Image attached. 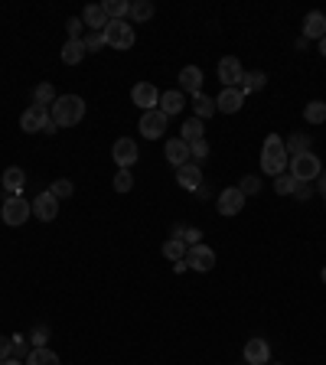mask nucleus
Wrapping results in <instances>:
<instances>
[{
	"instance_id": "obj_47",
	"label": "nucleus",
	"mask_w": 326,
	"mask_h": 365,
	"mask_svg": "<svg viewBox=\"0 0 326 365\" xmlns=\"http://www.w3.org/2000/svg\"><path fill=\"white\" fill-rule=\"evenodd\" d=\"M186 258H183V261H176V265H173V271H176V274H183V271H186Z\"/></svg>"
},
{
	"instance_id": "obj_36",
	"label": "nucleus",
	"mask_w": 326,
	"mask_h": 365,
	"mask_svg": "<svg viewBox=\"0 0 326 365\" xmlns=\"http://www.w3.org/2000/svg\"><path fill=\"white\" fill-rule=\"evenodd\" d=\"M50 192L56 196V199H69L72 192H76V186H72V179H56L50 186Z\"/></svg>"
},
{
	"instance_id": "obj_49",
	"label": "nucleus",
	"mask_w": 326,
	"mask_h": 365,
	"mask_svg": "<svg viewBox=\"0 0 326 365\" xmlns=\"http://www.w3.org/2000/svg\"><path fill=\"white\" fill-rule=\"evenodd\" d=\"M320 56H323V59H326V36L320 39Z\"/></svg>"
},
{
	"instance_id": "obj_6",
	"label": "nucleus",
	"mask_w": 326,
	"mask_h": 365,
	"mask_svg": "<svg viewBox=\"0 0 326 365\" xmlns=\"http://www.w3.org/2000/svg\"><path fill=\"white\" fill-rule=\"evenodd\" d=\"M111 157H114V164L121 166V170H131V166L140 160V151H138V140H131V137H118L114 140V147H111Z\"/></svg>"
},
{
	"instance_id": "obj_53",
	"label": "nucleus",
	"mask_w": 326,
	"mask_h": 365,
	"mask_svg": "<svg viewBox=\"0 0 326 365\" xmlns=\"http://www.w3.org/2000/svg\"><path fill=\"white\" fill-rule=\"evenodd\" d=\"M268 365H271V362H268Z\"/></svg>"
},
{
	"instance_id": "obj_32",
	"label": "nucleus",
	"mask_w": 326,
	"mask_h": 365,
	"mask_svg": "<svg viewBox=\"0 0 326 365\" xmlns=\"http://www.w3.org/2000/svg\"><path fill=\"white\" fill-rule=\"evenodd\" d=\"M303 118H307V124H323L326 121V101H310V104L303 108Z\"/></svg>"
},
{
	"instance_id": "obj_39",
	"label": "nucleus",
	"mask_w": 326,
	"mask_h": 365,
	"mask_svg": "<svg viewBox=\"0 0 326 365\" xmlns=\"http://www.w3.org/2000/svg\"><path fill=\"white\" fill-rule=\"evenodd\" d=\"M131 186H134L131 170H118V177H114V189H118V192H131Z\"/></svg>"
},
{
	"instance_id": "obj_40",
	"label": "nucleus",
	"mask_w": 326,
	"mask_h": 365,
	"mask_svg": "<svg viewBox=\"0 0 326 365\" xmlns=\"http://www.w3.org/2000/svg\"><path fill=\"white\" fill-rule=\"evenodd\" d=\"M239 189L245 192V199H248V196H254V192H261V179L258 177H241Z\"/></svg>"
},
{
	"instance_id": "obj_28",
	"label": "nucleus",
	"mask_w": 326,
	"mask_h": 365,
	"mask_svg": "<svg viewBox=\"0 0 326 365\" xmlns=\"http://www.w3.org/2000/svg\"><path fill=\"white\" fill-rule=\"evenodd\" d=\"M215 114V98H209V95H196L193 98V118H213Z\"/></svg>"
},
{
	"instance_id": "obj_17",
	"label": "nucleus",
	"mask_w": 326,
	"mask_h": 365,
	"mask_svg": "<svg viewBox=\"0 0 326 365\" xmlns=\"http://www.w3.org/2000/svg\"><path fill=\"white\" fill-rule=\"evenodd\" d=\"M307 43L310 39H323L326 36V13L320 10H310L307 16H303V33H301Z\"/></svg>"
},
{
	"instance_id": "obj_24",
	"label": "nucleus",
	"mask_w": 326,
	"mask_h": 365,
	"mask_svg": "<svg viewBox=\"0 0 326 365\" xmlns=\"http://www.w3.org/2000/svg\"><path fill=\"white\" fill-rule=\"evenodd\" d=\"M310 147H314V137H310V134H290V137L284 140V151H287V157L310 153Z\"/></svg>"
},
{
	"instance_id": "obj_21",
	"label": "nucleus",
	"mask_w": 326,
	"mask_h": 365,
	"mask_svg": "<svg viewBox=\"0 0 326 365\" xmlns=\"http://www.w3.org/2000/svg\"><path fill=\"white\" fill-rule=\"evenodd\" d=\"M82 23H85L88 30L101 33V30L108 26V13H105V7H101V3H88L85 13H82Z\"/></svg>"
},
{
	"instance_id": "obj_14",
	"label": "nucleus",
	"mask_w": 326,
	"mask_h": 365,
	"mask_svg": "<svg viewBox=\"0 0 326 365\" xmlns=\"http://www.w3.org/2000/svg\"><path fill=\"white\" fill-rule=\"evenodd\" d=\"M180 91L189 95V98L202 95V69L199 65H183V69H180Z\"/></svg>"
},
{
	"instance_id": "obj_29",
	"label": "nucleus",
	"mask_w": 326,
	"mask_h": 365,
	"mask_svg": "<svg viewBox=\"0 0 326 365\" xmlns=\"http://www.w3.org/2000/svg\"><path fill=\"white\" fill-rule=\"evenodd\" d=\"M26 365H63V362H59V355L52 353V349H30Z\"/></svg>"
},
{
	"instance_id": "obj_45",
	"label": "nucleus",
	"mask_w": 326,
	"mask_h": 365,
	"mask_svg": "<svg viewBox=\"0 0 326 365\" xmlns=\"http://www.w3.org/2000/svg\"><path fill=\"white\" fill-rule=\"evenodd\" d=\"M7 359H13V340L0 336V362H7Z\"/></svg>"
},
{
	"instance_id": "obj_13",
	"label": "nucleus",
	"mask_w": 326,
	"mask_h": 365,
	"mask_svg": "<svg viewBox=\"0 0 326 365\" xmlns=\"http://www.w3.org/2000/svg\"><path fill=\"white\" fill-rule=\"evenodd\" d=\"M241 355H245V365H268L271 362V346H268V340L254 336V340L245 342Z\"/></svg>"
},
{
	"instance_id": "obj_42",
	"label": "nucleus",
	"mask_w": 326,
	"mask_h": 365,
	"mask_svg": "<svg viewBox=\"0 0 326 365\" xmlns=\"http://www.w3.org/2000/svg\"><path fill=\"white\" fill-rule=\"evenodd\" d=\"M82 16H72V20H65V30H69V39H82Z\"/></svg>"
},
{
	"instance_id": "obj_20",
	"label": "nucleus",
	"mask_w": 326,
	"mask_h": 365,
	"mask_svg": "<svg viewBox=\"0 0 326 365\" xmlns=\"http://www.w3.org/2000/svg\"><path fill=\"white\" fill-rule=\"evenodd\" d=\"M176 183H180L183 189H189V192L199 189L202 186V166H196V164L180 166V170H176Z\"/></svg>"
},
{
	"instance_id": "obj_2",
	"label": "nucleus",
	"mask_w": 326,
	"mask_h": 365,
	"mask_svg": "<svg viewBox=\"0 0 326 365\" xmlns=\"http://www.w3.org/2000/svg\"><path fill=\"white\" fill-rule=\"evenodd\" d=\"M287 164H290V157L284 151V137L268 134V140H264V147H261V170L274 179L281 173H287Z\"/></svg>"
},
{
	"instance_id": "obj_15",
	"label": "nucleus",
	"mask_w": 326,
	"mask_h": 365,
	"mask_svg": "<svg viewBox=\"0 0 326 365\" xmlns=\"http://www.w3.org/2000/svg\"><path fill=\"white\" fill-rule=\"evenodd\" d=\"M30 206H33V215H36L39 222H52V219L59 215V199L52 196L50 189H46V192H39V196L30 202Z\"/></svg>"
},
{
	"instance_id": "obj_10",
	"label": "nucleus",
	"mask_w": 326,
	"mask_h": 365,
	"mask_svg": "<svg viewBox=\"0 0 326 365\" xmlns=\"http://www.w3.org/2000/svg\"><path fill=\"white\" fill-rule=\"evenodd\" d=\"M215 209H219V215H239L241 209H245V192H241L239 186H228L219 192V202H215Z\"/></svg>"
},
{
	"instance_id": "obj_12",
	"label": "nucleus",
	"mask_w": 326,
	"mask_h": 365,
	"mask_svg": "<svg viewBox=\"0 0 326 365\" xmlns=\"http://www.w3.org/2000/svg\"><path fill=\"white\" fill-rule=\"evenodd\" d=\"M131 101L138 104L140 111H153V108L160 104V91H157V85H151V82H138V85L131 89Z\"/></svg>"
},
{
	"instance_id": "obj_37",
	"label": "nucleus",
	"mask_w": 326,
	"mask_h": 365,
	"mask_svg": "<svg viewBox=\"0 0 326 365\" xmlns=\"http://www.w3.org/2000/svg\"><path fill=\"white\" fill-rule=\"evenodd\" d=\"M274 192L277 196H290V192H294V177H290V173L274 177Z\"/></svg>"
},
{
	"instance_id": "obj_11",
	"label": "nucleus",
	"mask_w": 326,
	"mask_h": 365,
	"mask_svg": "<svg viewBox=\"0 0 326 365\" xmlns=\"http://www.w3.org/2000/svg\"><path fill=\"white\" fill-rule=\"evenodd\" d=\"M241 78H245V69L235 56H226L222 63H219V82L226 85V89H241Z\"/></svg>"
},
{
	"instance_id": "obj_23",
	"label": "nucleus",
	"mask_w": 326,
	"mask_h": 365,
	"mask_svg": "<svg viewBox=\"0 0 326 365\" xmlns=\"http://www.w3.org/2000/svg\"><path fill=\"white\" fill-rule=\"evenodd\" d=\"M85 43H82V39H69V43H65L63 46V52H59V59H63L65 65H78L82 63V59H85Z\"/></svg>"
},
{
	"instance_id": "obj_19",
	"label": "nucleus",
	"mask_w": 326,
	"mask_h": 365,
	"mask_svg": "<svg viewBox=\"0 0 326 365\" xmlns=\"http://www.w3.org/2000/svg\"><path fill=\"white\" fill-rule=\"evenodd\" d=\"M0 183H3V189H7V196H23L26 173L20 170V166H7V170H3V177H0Z\"/></svg>"
},
{
	"instance_id": "obj_52",
	"label": "nucleus",
	"mask_w": 326,
	"mask_h": 365,
	"mask_svg": "<svg viewBox=\"0 0 326 365\" xmlns=\"http://www.w3.org/2000/svg\"><path fill=\"white\" fill-rule=\"evenodd\" d=\"M323 199H326V196H323Z\"/></svg>"
},
{
	"instance_id": "obj_5",
	"label": "nucleus",
	"mask_w": 326,
	"mask_h": 365,
	"mask_svg": "<svg viewBox=\"0 0 326 365\" xmlns=\"http://www.w3.org/2000/svg\"><path fill=\"white\" fill-rule=\"evenodd\" d=\"M33 215V206L23 199V196H7L3 199V209H0V219L7 222L10 228H20L26 225V219Z\"/></svg>"
},
{
	"instance_id": "obj_8",
	"label": "nucleus",
	"mask_w": 326,
	"mask_h": 365,
	"mask_svg": "<svg viewBox=\"0 0 326 365\" xmlns=\"http://www.w3.org/2000/svg\"><path fill=\"white\" fill-rule=\"evenodd\" d=\"M46 124H50V108H43V104H30L20 114V131H26V134H36Z\"/></svg>"
},
{
	"instance_id": "obj_50",
	"label": "nucleus",
	"mask_w": 326,
	"mask_h": 365,
	"mask_svg": "<svg viewBox=\"0 0 326 365\" xmlns=\"http://www.w3.org/2000/svg\"><path fill=\"white\" fill-rule=\"evenodd\" d=\"M0 365H26V362H20V359H7V362H0Z\"/></svg>"
},
{
	"instance_id": "obj_35",
	"label": "nucleus",
	"mask_w": 326,
	"mask_h": 365,
	"mask_svg": "<svg viewBox=\"0 0 326 365\" xmlns=\"http://www.w3.org/2000/svg\"><path fill=\"white\" fill-rule=\"evenodd\" d=\"M209 151H213V147H209V140L206 137L196 140V144H189V157H193V164L196 166H202L206 160H209Z\"/></svg>"
},
{
	"instance_id": "obj_1",
	"label": "nucleus",
	"mask_w": 326,
	"mask_h": 365,
	"mask_svg": "<svg viewBox=\"0 0 326 365\" xmlns=\"http://www.w3.org/2000/svg\"><path fill=\"white\" fill-rule=\"evenodd\" d=\"M50 118L59 127L82 124V121H85V98H78V95H59L56 104L50 108Z\"/></svg>"
},
{
	"instance_id": "obj_51",
	"label": "nucleus",
	"mask_w": 326,
	"mask_h": 365,
	"mask_svg": "<svg viewBox=\"0 0 326 365\" xmlns=\"http://www.w3.org/2000/svg\"><path fill=\"white\" fill-rule=\"evenodd\" d=\"M320 277H323V284H326V267H323V274H320Z\"/></svg>"
},
{
	"instance_id": "obj_34",
	"label": "nucleus",
	"mask_w": 326,
	"mask_h": 365,
	"mask_svg": "<svg viewBox=\"0 0 326 365\" xmlns=\"http://www.w3.org/2000/svg\"><path fill=\"white\" fill-rule=\"evenodd\" d=\"M101 7H105V13H108V20H124L127 10H131L127 0H105Z\"/></svg>"
},
{
	"instance_id": "obj_38",
	"label": "nucleus",
	"mask_w": 326,
	"mask_h": 365,
	"mask_svg": "<svg viewBox=\"0 0 326 365\" xmlns=\"http://www.w3.org/2000/svg\"><path fill=\"white\" fill-rule=\"evenodd\" d=\"M82 43H85V49H88V52L105 49V36H101V33H95V30H88L85 36H82Z\"/></svg>"
},
{
	"instance_id": "obj_25",
	"label": "nucleus",
	"mask_w": 326,
	"mask_h": 365,
	"mask_svg": "<svg viewBox=\"0 0 326 365\" xmlns=\"http://www.w3.org/2000/svg\"><path fill=\"white\" fill-rule=\"evenodd\" d=\"M127 16H131V26L144 23V20H151V16H153V3H151V0H134V3H131V10H127Z\"/></svg>"
},
{
	"instance_id": "obj_27",
	"label": "nucleus",
	"mask_w": 326,
	"mask_h": 365,
	"mask_svg": "<svg viewBox=\"0 0 326 365\" xmlns=\"http://www.w3.org/2000/svg\"><path fill=\"white\" fill-rule=\"evenodd\" d=\"M180 140H186V144L202 140V121L199 118H186V121H183V127H180Z\"/></svg>"
},
{
	"instance_id": "obj_9",
	"label": "nucleus",
	"mask_w": 326,
	"mask_h": 365,
	"mask_svg": "<svg viewBox=\"0 0 326 365\" xmlns=\"http://www.w3.org/2000/svg\"><path fill=\"white\" fill-rule=\"evenodd\" d=\"M186 265L193 267V271L206 274V271L215 267V252L209 245H193V248H186Z\"/></svg>"
},
{
	"instance_id": "obj_3",
	"label": "nucleus",
	"mask_w": 326,
	"mask_h": 365,
	"mask_svg": "<svg viewBox=\"0 0 326 365\" xmlns=\"http://www.w3.org/2000/svg\"><path fill=\"white\" fill-rule=\"evenodd\" d=\"M287 173L297 179V183H314V179H320V173H323V160H320L314 151L301 153V157H290Z\"/></svg>"
},
{
	"instance_id": "obj_18",
	"label": "nucleus",
	"mask_w": 326,
	"mask_h": 365,
	"mask_svg": "<svg viewBox=\"0 0 326 365\" xmlns=\"http://www.w3.org/2000/svg\"><path fill=\"white\" fill-rule=\"evenodd\" d=\"M241 104H245V91L241 89H222V95L215 98V111L235 114V111H241Z\"/></svg>"
},
{
	"instance_id": "obj_4",
	"label": "nucleus",
	"mask_w": 326,
	"mask_h": 365,
	"mask_svg": "<svg viewBox=\"0 0 326 365\" xmlns=\"http://www.w3.org/2000/svg\"><path fill=\"white\" fill-rule=\"evenodd\" d=\"M101 36H105V46H111V49H131L138 43V33H134L131 20H108Z\"/></svg>"
},
{
	"instance_id": "obj_7",
	"label": "nucleus",
	"mask_w": 326,
	"mask_h": 365,
	"mask_svg": "<svg viewBox=\"0 0 326 365\" xmlns=\"http://www.w3.org/2000/svg\"><path fill=\"white\" fill-rule=\"evenodd\" d=\"M166 114L160 111V108H153V111H144L140 114V134L147 140H160L163 137V131H166Z\"/></svg>"
},
{
	"instance_id": "obj_44",
	"label": "nucleus",
	"mask_w": 326,
	"mask_h": 365,
	"mask_svg": "<svg viewBox=\"0 0 326 365\" xmlns=\"http://www.w3.org/2000/svg\"><path fill=\"white\" fill-rule=\"evenodd\" d=\"M294 196H297V199H310V196H314V186H310V183H297V179H294Z\"/></svg>"
},
{
	"instance_id": "obj_26",
	"label": "nucleus",
	"mask_w": 326,
	"mask_h": 365,
	"mask_svg": "<svg viewBox=\"0 0 326 365\" xmlns=\"http://www.w3.org/2000/svg\"><path fill=\"white\" fill-rule=\"evenodd\" d=\"M56 98H59V95H56V89H52L50 82H39L36 89H33V104H43V108H52V104H56Z\"/></svg>"
},
{
	"instance_id": "obj_31",
	"label": "nucleus",
	"mask_w": 326,
	"mask_h": 365,
	"mask_svg": "<svg viewBox=\"0 0 326 365\" xmlns=\"http://www.w3.org/2000/svg\"><path fill=\"white\" fill-rule=\"evenodd\" d=\"M163 258H170V261H183V258H186V245H183V241L180 239H166L163 241Z\"/></svg>"
},
{
	"instance_id": "obj_43",
	"label": "nucleus",
	"mask_w": 326,
	"mask_h": 365,
	"mask_svg": "<svg viewBox=\"0 0 326 365\" xmlns=\"http://www.w3.org/2000/svg\"><path fill=\"white\" fill-rule=\"evenodd\" d=\"M13 340V359H20V355H30L26 349H30V342H26V336H10Z\"/></svg>"
},
{
	"instance_id": "obj_22",
	"label": "nucleus",
	"mask_w": 326,
	"mask_h": 365,
	"mask_svg": "<svg viewBox=\"0 0 326 365\" xmlns=\"http://www.w3.org/2000/svg\"><path fill=\"white\" fill-rule=\"evenodd\" d=\"M183 108H186V95H183V91H163L160 95V111L166 114V118L180 114Z\"/></svg>"
},
{
	"instance_id": "obj_30",
	"label": "nucleus",
	"mask_w": 326,
	"mask_h": 365,
	"mask_svg": "<svg viewBox=\"0 0 326 365\" xmlns=\"http://www.w3.org/2000/svg\"><path fill=\"white\" fill-rule=\"evenodd\" d=\"M264 85H268V72H245V78H241V91H245V95L261 91Z\"/></svg>"
},
{
	"instance_id": "obj_33",
	"label": "nucleus",
	"mask_w": 326,
	"mask_h": 365,
	"mask_svg": "<svg viewBox=\"0 0 326 365\" xmlns=\"http://www.w3.org/2000/svg\"><path fill=\"white\" fill-rule=\"evenodd\" d=\"M173 239H180L183 241V245H186V248H193V245H202V232L199 228H186V225H176L173 228Z\"/></svg>"
},
{
	"instance_id": "obj_16",
	"label": "nucleus",
	"mask_w": 326,
	"mask_h": 365,
	"mask_svg": "<svg viewBox=\"0 0 326 365\" xmlns=\"http://www.w3.org/2000/svg\"><path fill=\"white\" fill-rule=\"evenodd\" d=\"M163 153H166V160H170V166H186L193 157H189V144L186 140H180V137H173V140H166L163 144Z\"/></svg>"
},
{
	"instance_id": "obj_48",
	"label": "nucleus",
	"mask_w": 326,
	"mask_h": 365,
	"mask_svg": "<svg viewBox=\"0 0 326 365\" xmlns=\"http://www.w3.org/2000/svg\"><path fill=\"white\" fill-rule=\"evenodd\" d=\"M316 189H320V192L326 196V177H323V173H320V179H316Z\"/></svg>"
},
{
	"instance_id": "obj_46",
	"label": "nucleus",
	"mask_w": 326,
	"mask_h": 365,
	"mask_svg": "<svg viewBox=\"0 0 326 365\" xmlns=\"http://www.w3.org/2000/svg\"><path fill=\"white\" fill-rule=\"evenodd\" d=\"M56 131H59V124H56V121H52V118H50V124L43 127V134H56Z\"/></svg>"
},
{
	"instance_id": "obj_41",
	"label": "nucleus",
	"mask_w": 326,
	"mask_h": 365,
	"mask_svg": "<svg viewBox=\"0 0 326 365\" xmlns=\"http://www.w3.org/2000/svg\"><path fill=\"white\" fill-rule=\"evenodd\" d=\"M46 340H50V329L46 327H36L30 333V342H33V349H46Z\"/></svg>"
}]
</instances>
